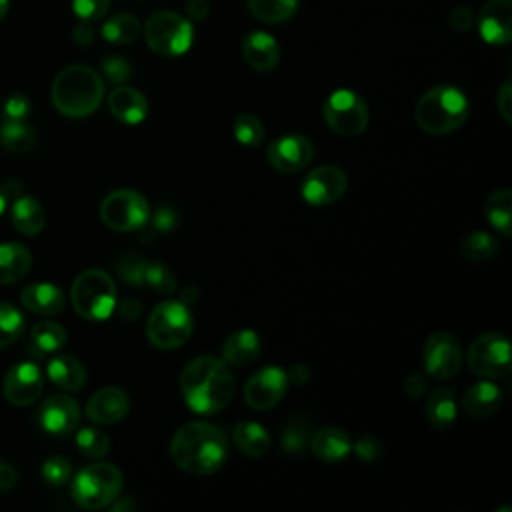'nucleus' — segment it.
Returning a JSON list of instances; mask_svg holds the SVG:
<instances>
[{
	"label": "nucleus",
	"mask_w": 512,
	"mask_h": 512,
	"mask_svg": "<svg viewBox=\"0 0 512 512\" xmlns=\"http://www.w3.org/2000/svg\"><path fill=\"white\" fill-rule=\"evenodd\" d=\"M180 390L196 414H216L234 396V376L228 364L216 356H198L180 372Z\"/></svg>",
	"instance_id": "f257e3e1"
},
{
	"label": "nucleus",
	"mask_w": 512,
	"mask_h": 512,
	"mask_svg": "<svg viewBox=\"0 0 512 512\" xmlns=\"http://www.w3.org/2000/svg\"><path fill=\"white\" fill-rule=\"evenodd\" d=\"M228 456V440L222 428L210 422H188L170 440L172 462L198 476L214 474Z\"/></svg>",
	"instance_id": "f03ea898"
},
{
	"label": "nucleus",
	"mask_w": 512,
	"mask_h": 512,
	"mask_svg": "<svg viewBox=\"0 0 512 512\" xmlns=\"http://www.w3.org/2000/svg\"><path fill=\"white\" fill-rule=\"evenodd\" d=\"M50 96L60 114L68 118H84L100 106L104 82L92 68L74 64L58 72Z\"/></svg>",
	"instance_id": "7ed1b4c3"
},
{
	"label": "nucleus",
	"mask_w": 512,
	"mask_h": 512,
	"mask_svg": "<svg viewBox=\"0 0 512 512\" xmlns=\"http://www.w3.org/2000/svg\"><path fill=\"white\" fill-rule=\"evenodd\" d=\"M414 118L416 124L428 134L454 132L468 118V98L456 86H434L416 102Z\"/></svg>",
	"instance_id": "20e7f679"
},
{
	"label": "nucleus",
	"mask_w": 512,
	"mask_h": 512,
	"mask_svg": "<svg viewBox=\"0 0 512 512\" xmlns=\"http://www.w3.org/2000/svg\"><path fill=\"white\" fill-rule=\"evenodd\" d=\"M70 298L74 310L82 318L102 322L116 308V284L108 272L88 268L74 278Z\"/></svg>",
	"instance_id": "39448f33"
},
{
	"label": "nucleus",
	"mask_w": 512,
	"mask_h": 512,
	"mask_svg": "<svg viewBox=\"0 0 512 512\" xmlns=\"http://www.w3.org/2000/svg\"><path fill=\"white\" fill-rule=\"evenodd\" d=\"M122 490V472L110 462L84 466L70 484L72 500L86 510L106 508Z\"/></svg>",
	"instance_id": "423d86ee"
},
{
	"label": "nucleus",
	"mask_w": 512,
	"mask_h": 512,
	"mask_svg": "<svg viewBox=\"0 0 512 512\" xmlns=\"http://www.w3.org/2000/svg\"><path fill=\"white\" fill-rule=\"evenodd\" d=\"M194 330L192 312L180 300H166L152 308L146 320V336L160 350L182 346Z\"/></svg>",
	"instance_id": "0eeeda50"
},
{
	"label": "nucleus",
	"mask_w": 512,
	"mask_h": 512,
	"mask_svg": "<svg viewBox=\"0 0 512 512\" xmlns=\"http://www.w3.org/2000/svg\"><path fill=\"white\" fill-rule=\"evenodd\" d=\"M148 48L160 56H180L194 42V28L188 18L172 10H158L144 24Z\"/></svg>",
	"instance_id": "6e6552de"
},
{
	"label": "nucleus",
	"mask_w": 512,
	"mask_h": 512,
	"mask_svg": "<svg viewBox=\"0 0 512 512\" xmlns=\"http://www.w3.org/2000/svg\"><path fill=\"white\" fill-rule=\"evenodd\" d=\"M102 222L118 232L140 230L148 224L150 206L148 200L130 188H120L110 192L100 204Z\"/></svg>",
	"instance_id": "1a4fd4ad"
},
{
	"label": "nucleus",
	"mask_w": 512,
	"mask_h": 512,
	"mask_svg": "<svg viewBox=\"0 0 512 512\" xmlns=\"http://www.w3.org/2000/svg\"><path fill=\"white\" fill-rule=\"evenodd\" d=\"M328 128L340 136H358L366 130L370 114L366 102L352 90H334L322 108Z\"/></svg>",
	"instance_id": "9d476101"
},
{
	"label": "nucleus",
	"mask_w": 512,
	"mask_h": 512,
	"mask_svg": "<svg viewBox=\"0 0 512 512\" xmlns=\"http://www.w3.org/2000/svg\"><path fill=\"white\" fill-rule=\"evenodd\" d=\"M468 366L484 378H502L510 374V342L500 332H484L468 348Z\"/></svg>",
	"instance_id": "9b49d317"
},
{
	"label": "nucleus",
	"mask_w": 512,
	"mask_h": 512,
	"mask_svg": "<svg viewBox=\"0 0 512 512\" xmlns=\"http://www.w3.org/2000/svg\"><path fill=\"white\" fill-rule=\"evenodd\" d=\"M462 366V346L452 332H436L424 344V368L434 380L452 378Z\"/></svg>",
	"instance_id": "f8f14e48"
},
{
	"label": "nucleus",
	"mask_w": 512,
	"mask_h": 512,
	"mask_svg": "<svg viewBox=\"0 0 512 512\" xmlns=\"http://www.w3.org/2000/svg\"><path fill=\"white\" fill-rule=\"evenodd\" d=\"M288 388V376L280 366H264L244 384V400L254 410H270Z\"/></svg>",
	"instance_id": "ddd939ff"
},
{
	"label": "nucleus",
	"mask_w": 512,
	"mask_h": 512,
	"mask_svg": "<svg viewBox=\"0 0 512 512\" xmlns=\"http://www.w3.org/2000/svg\"><path fill=\"white\" fill-rule=\"evenodd\" d=\"M348 178L338 166H318L302 182V198L312 206H328L344 196Z\"/></svg>",
	"instance_id": "4468645a"
},
{
	"label": "nucleus",
	"mask_w": 512,
	"mask_h": 512,
	"mask_svg": "<svg viewBox=\"0 0 512 512\" xmlns=\"http://www.w3.org/2000/svg\"><path fill=\"white\" fill-rule=\"evenodd\" d=\"M42 388H44V378L38 364L18 362L6 372L2 394L14 406H28L40 398Z\"/></svg>",
	"instance_id": "2eb2a0df"
},
{
	"label": "nucleus",
	"mask_w": 512,
	"mask_h": 512,
	"mask_svg": "<svg viewBox=\"0 0 512 512\" xmlns=\"http://www.w3.org/2000/svg\"><path fill=\"white\" fill-rule=\"evenodd\" d=\"M266 156L272 168L280 172H298L314 158V146L302 134H286L268 146Z\"/></svg>",
	"instance_id": "dca6fc26"
},
{
	"label": "nucleus",
	"mask_w": 512,
	"mask_h": 512,
	"mask_svg": "<svg viewBox=\"0 0 512 512\" xmlns=\"http://www.w3.org/2000/svg\"><path fill=\"white\" fill-rule=\"evenodd\" d=\"M80 420V408L74 398L66 394H52L38 412V422L48 434L64 436L72 432L78 426Z\"/></svg>",
	"instance_id": "f3484780"
},
{
	"label": "nucleus",
	"mask_w": 512,
	"mask_h": 512,
	"mask_svg": "<svg viewBox=\"0 0 512 512\" xmlns=\"http://www.w3.org/2000/svg\"><path fill=\"white\" fill-rule=\"evenodd\" d=\"M478 32L488 44L512 40V0H488L480 10Z\"/></svg>",
	"instance_id": "a211bd4d"
},
{
	"label": "nucleus",
	"mask_w": 512,
	"mask_h": 512,
	"mask_svg": "<svg viewBox=\"0 0 512 512\" xmlns=\"http://www.w3.org/2000/svg\"><path fill=\"white\" fill-rule=\"evenodd\" d=\"M130 410L128 394L118 386H104L92 394L86 404V414L92 422L114 424L122 420Z\"/></svg>",
	"instance_id": "6ab92c4d"
},
{
	"label": "nucleus",
	"mask_w": 512,
	"mask_h": 512,
	"mask_svg": "<svg viewBox=\"0 0 512 512\" xmlns=\"http://www.w3.org/2000/svg\"><path fill=\"white\" fill-rule=\"evenodd\" d=\"M242 56L250 68L258 72H270L280 62V46L274 36L258 30L244 38Z\"/></svg>",
	"instance_id": "aec40b11"
},
{
	"label": "nucleus",
	"mask_w": 512,
	"mask_h": 512,
	"mask_svg": "<svg viewBox=\"0 0 512 512\" xmlns=\"http://www.w3.org/2000/svg\"><path fill=\"white\" fill-rule=\"evenodd\" d=\"M108 108L116 120L122 124H138L148 114V102L142 92L132 86L118 84L108 94Z\"/></svg>",
	"instance_id": "412c9836"
},
{
	"label": "nucleus",
	"mask_w": 512,
	"mask_h": 512,
	"mask_svg": "<svg viewBox=\"0 0 512 512\" xmlns=\"http://www.w3.org/2000/svg\"><path fill=\"white\" fill-rule=\"evenodd\" d=\"M20 302L26 310L42 316H54L60 314L66 308V296L64 292L50 282H38L28 284L20 292Z\"/></svg>",
	"instance_id": "4be33fe9"
},
{
	"label": "nucleus",
	"mask_w": 512,
	"mask_h": 512,
	"mask_svg": "<svg viewBox=\"0 0 512 512\" xmlns=\"http://www.w3.org/2000/svg\"><path fill=\"white\" fill-rule=\"evenodd\" d=\"M460 404L470 418H490L502 404V390L494 382L482 380L464 390Z\"/></svg>",
	"instance_id": "5701e85b"
},
{
	"label": "nucleus",
	"mask_w": 512,
	"mask_h": 512,
	"mask_svg": "<svg viewBox=\"0 0 512 512\" xmlns=\"http://www.w3.org/2000/svg\"><path fill=\"white\" fill-rule=\"evenodd\" d=\"M310 448L316 458H320L326 464H336L348 456L352 450V440L350 436L336 426H326L320 428L310 436Z\"/></svg>",
	"instance_id": "b1692460"
},
{
	"label": "nucleus",
	"mask_w": 512,
	"mask_h": 512,
	"mask_svg": "<svg viewBox=\"0 0 512 512\" xmlns=\"http://www.w3.org/2000/svg\"><path fill=\"white\" fill-rule=\"evenodd\" d=\"M260 336L250 328L232 332L222 344V360L228 366H248L260 356Z\"/></svg>",
	"instance_id": "393cba45"
},
{
	"label": "nucleus",
	"mask_w": 512,
	"mask_h": 512,
	"mask_svg": "<svg viewBox=\"0 0 512 512\" xmlns=\"http://www.w3.org/2000/svg\"><path fill=\"white\" fill-rule=\"evenodd\" d=\"M10 222L20 234L36 236L38 232H42V228L46 224V214L38 200L22 194L12 202Z\"/></svg>",
	"instance_id": "a878e982"
},
{
	"label": "nucleus",
	"mask_w": 512,
	"mask_h": 512,
	"mask_svg": "<svg viewBox=\"0 0 512 512\" xmlns=\"http://www.w3.org/2000/svg\"><path fill=\"white\" fill-rule=\"evenodd\" d=\"M48 380L68 392L80 390L86 384V370L82 362H78L74 356L68 354H56L46 368Z\"/></svg>",
	"instance_id": "bb28decb"
},
{
	"label": "nucleus",
	"mask_w": 512,
	"mask_h": 512,
	"mask_svg": "<svg viewBox=\"0 0 512 512\" xmlns=\"http://www.w3.org/2000/svg\"><path fill=\"white\" fill-rule=\"evenodd\" d=\"M66 344V330L58 322H38L28 334V352L34 358L56 354Z\"/></svg>",
	"instance_id": "cd10ccee"
},
{
	"label": "nucleus",
	"mask_w": 512,
	"mask_h": 512,
	"mask_svg": "<svg viewBox=\"0 0 512 512\" xmlns=\"http://www.w3.org/2000/svg\"><path fill=\"white\" fill-rule=\"evenodd\" d=\"M32 266L30 250L20 242L0 244V284H14L28 274Z\"/></svg>",
	"instance_id": "c85d7f7f"
},
{
	"label": "nucleus",
	"mask_w": 512,
	"mask_h": 512,
	"mask_svg": "<svg viewBox=\"0 0 512 512\" xmlns=\"http://www.w3.org/2000/svg\"><path fill=\"white\" fill-rule=\"evenodd\" d=\"M456 412H458V408H456L452 388L438 386L436 390H432V394L428 396V402H426V418L430 424H434L440 430L450 428L456 420Z\"/></svg>",
	"instance_id": "c756f323"
},
{
	"label": "nucleus",
	"mask_w": 512,
	"mask_h": 512,
	"mask_svg": "<svg viewBox=\"0 0 512 512\" xmlns=\"http://www.w3.org/2000/svg\"><path fill=\"white\" fill-rule=\"evenodd\" d=\"M484 214L488 222L504 236L512 234V192L508 188L494 190L484 202Z\"/></svg>",
	"instance_id": "7c9ffc66"
},
{
	"label": "nucleus",
	"mask_w": 512,
	"mask_h": 512,
	"mask_svg": "<svg viewBox=\"0 0 512 512\" xmlns=\"http://www.w3.org/2000/svg\"><path fill=\"white\" fill-rule=\"evenodd\" d=\"M234 446L246 456H262L270 448V436L258 422H240L234 426Z\"/></svg>",
	"instance_id": "2f4dec72"
},
{
	"label": "nucleus",
	"mask_w": 512,
	"mask_h": 512,
	"mask_svg": "<svg viewBox=\"0 0 512 512\" xmlns=\"http://www.w3.org/2000/svg\"><path fill=\"white\" fill-rule=\"evenodd\" d=\"M36 144V130L26 120H2L0 146L8 152H28Z\"/></svg>",
	"instance_id": "473e14b6"
},
{
	"label": "nucleus",
	"mask_w": 512,
	"mask_h": 512,
	"mask_svg": "<svg viewBox=\"0 0 512 512\" xmlns=\"http://www.w3.org/2000/svg\"><path fill=\"white\" fill-rule=\"evenodd\" d=\"M140 32V20L128 12H120L102 24V36L112 44H130L140 36Z\"/></svg>",
	"instance_id": "72a5a7b5"
},
{
	"label": "nucleus",
	"mask_w": 512,
	"mask_h": 512,
	"mask_svg": "<svg viewBox=\"0 0 512 512\" xmlns=\"http://www.w3.org/2000/svg\"><path fill=\"white\" fill-rule=\"evenodd\" d=\"M298 8V0H248L250 14L264 24H282Z\"/></svg>",
	"instance_id": "f704fd0d"
},
{
	"label": "nucleus",
	"mask_w": 512,
	"mask_h": 512,
	"mask_svg": "<svg viewBox=\"0 0 512 512\" xmlns=\"http://www.w3.org/2000/svg\"><path fill=\"white\" fill-rule=\"evenodd\" d=\"M312 436V424L306 416H294L286 422V426L280 432V446L288 454H300Z\"/></svg>",
	"instance_id": "c9c22d12"
},
{
	"label": "nucleus",
	"mask_w": 512,
	"mask_h": 512,
	"mask_svg": "<svg viewBox=\"0 0 512 512\" xmlns=\"http://www.w3.org/2000/svg\"><path fill=\"white\" fill-rule=\"evenodd\" d=\"M498 250H500L498 240L488 232H472L460 244L462 256L472 262L492 260L498 254Z\"/></svg>",
	"instance_id": "e433bc0d"
},
{
	"label": "nucleus",
	"mask_w": 512,
	"mask_h": 512,
	"mask_svg": "<svg viewBox=\"0 0 512 512\" xmlns=\"http://www.w3.org/2000/svg\"><path fill=\"white\" fill-rule=\"evenodd\" d=\"M26 328L24 314L10 302H0V350L14 344Z\"/></svg>",
	"instance_id": "4c0bfd02"
},
{
	"label": "nucleus",
	"mask_w": 512,
	"mask_h": 512,
	"mask_svg": "<svg viewBox=\"0 0 512 512\" xmlns=\"http://www.w3.org/2000/svg\"><path fill=\"white\" fill-rule=\"evenodd\" d=\"M76 446L86 458H102L110 448V438L100 428H82L76 432Z\"/></svg>",
	"instance_id": "58836bf2"
},
{
	"label": "nucleus",
	"mask_w": 512,
	"mask_h": 512,
	"mask_svg": "<svg viewBox=\"0 0 512 512\" xmlns=\"http://www.w3.org/2000/svg\"><path fill=\"white\" fill-rule=\"evenodd\" d=\"M144 286L160 294H172L178 288L176 276L164 262H148L144 272Z\"/></svg>",
	"instance_id": "ea45409f"
},
{
	"label": "nucleus",
	"mask_w": 512,
	"mask_h": 512,
	"mask_svg": "<svg viewBox=\"0 0 512 512\" xmlns=\"http://www.w3.org/2000/svg\"><path fill=\"white\" fill-rule=\"evenodd\" d=\"M234 138L244 146H258L264 140V126L254 114H240L232 126Z\"/></svg>",
	"instance_id": "a19ab883"
},
{
	"label": "nucleus",
	"mask_w": 512,
	"mask_h": 512,
	"mask_svg": "<svg viewBox=\"0 0 512 512\" xmlns=\"http://www.w3.org/2000/svg\"><path fill=\"white\" fill-rule=\"evenodd\" d=\"M146 260L138 254H122L118 260H116V272L118 276L132 284V286H144V272H146Z\"/></svg>",
	"instance_id": "79ce46f5"
},
{
	"label": "nucleus",
	"mask_w": 512,
	"mask_h": 512,
	"mask_svg": "<svg viewBox=\"0 0 512 512\" xmlns=\"http://www.w3.org/2000/svg\"><path fill=\"white\" fill-rule=\"evenodd\" d=\"M40 474L42 478L52 484V486H62L70 480L72 476V466L70 462L64 458V456H50L42 462V468H40Z\"/></svg>",
	"instance_id": "37998d69"
},
{
	"label": "nucleus",
	"mask_w": 512,
	"mask_h": 512,
	"mask_svg": "<svg viewBox=\"0 0 512 512\" xmlns=\"http://www.w3.org/2000/svg\"><path fill=\"white\" fill-rule=\"evenodd\" d=\"M100 68H102L104 78L108 82H112V84H124L132 76V64L124 56H120V54L106 56L102 60Z\"/></svg>",
	"instance_id": "c03bdc74"
},
{
	"label": "nucleus",
	"mask_w": 512,
	"mask_h": 512,
	"mask_svg": "<svg viewBox=\"0 0 512 512\" xmlns=\"http://www.w3.org/2000/svg\"><path fill=\"white\" fill-rule=\"evenodd\" d=\"M110 2L112 0H72V8L80 20L94 22L108 12Z\"/></svg>",
	"instance_id": "a18cd8bd"
},
{
	"label": "nucleus",
	"mask_w": 512,
	"mask_h": 512,
	"mask_svg": "<svg viewBox=\"0 0 512 512\" xmlns=\"http://www.w3.org/2000/svg\"><path fill=\"white\" fill-rule=\"evenodd\" d=\"M30 108V100L24 94H12L2 106V120H26Z\"/></svg>",
	"instance_id": "49530a36"
},
{
	"label": "nucleus",
	"mask_w": 512,
	"mask_h": 512,
	"mask_svg": "<svg viewBox=\"0 0 512 512\" xmlns=\"http://www.w3.org/2000/svg\"><path fill=\"white\" fill-rule=\"evenodd\" d=\"M356 456L364 462H376L380 456H382V444L376 436L372 434H366V436H360L354 444H352Z\"/></svg>",
	"instance_id": "de8ad7c7"
},
{
	"label": "nucleus",
	"mask_w": 512,
	"mask_h": 512,
	"mask_svg": "<svg viewBox=\"0 0 512 512\" xmlns=\"http://www.w3.org/2000/svg\"><path fill=\"white\" fill-rule=\"evenodd\" d=\"M448 24L458 32H468L474 26V12L466 4H458L448 12Z\"/></svg>",
	"instance_id": "09e8293b"
},
{
	"label": "nucleus",
	"mask_w": 512,
	"mask_h": 512,
	"mask_svg": "<svg viewBox=\"0 0 512 512\" xmlns=\"http://www.w3.org/2000/svg\"><path fill=\"white\" fill-rule=\"evenodd\" d=\"M178 224V214L174 208L170 206H158L154 216H152V226L154 230H160V232H168L172 230L174 226Z\"/></svg>",
	"instance_id": "8fccbe9b"
},
{
	"label": "nucleus",
	"mask_w": 512,
	"mask_h": 512,
	"mask_svg": "<svg viewBox=\"0 0 512 512\" xmlns=\"http://www.w3.org/2000/svg\"><path fill=\"white\" fill-rule=\"evenodd\" d=\"M496 104H498V110H500L502 118L510 124L512 122V84H510V80H506L500 86L498 96H496Z\"/></svg>",
	"instance_id": "3c124183"
},
{
	"label": "nucleus",
	"mask_w": 512,
	"mask_h": 512,
	"mask_svg": "<svg viewBox=\"0 0 512 512\" xmlns=\"http://www.w3.org/2000/svg\"><path fill=\"white\" fill-rule=\"evenodd\" d=\"M426 388H428V378H426V374H422V372L410 374V376L406 378V382H404V392H406L410 398H420Z\"/></svg>",
	"instance_id": "603ef678"
},
{
	"label": "nucleus",
	"mask_w": 512,
	"mask_h": 512,
	"mask_svg": "<svg viewBox=\"0 0 512 512\" xmlns=\"http://www.w3.org/2000/svg\"><path fill=\"white\" fill-rule=\"evenodd\" d=\"M118 314L124 318V320H138L140 314H142V304L140 300L136 298H124L120 304H118Z\"/></svg>",
	"instance_id": "864d4df0"
},
{
	"label": "nucleus",
	"mask_w": 512,
	"mask_h": 512,
	"mask_svg": "<svg viewBox=\"0 0 512 512\" xmlns=\"http://www.w3.org/2000/svg\"><path fill=\"white\" fill-rule=\"evenodd\" d=\"M72 38L76 40V44L80 46H88L92 40H94V28H92V22L88 20H80L74 30H72Z\"/></svg>",
	"instance_id": "5fc2aeb1"
},
{
	"label": "nucleus",
	"mask_w": 512,
	"mask_h": 512,
	"mask_svg": "<svg viewBox=\"0 0 512 512\" xmlns=\"http://www.w3.org/2000/svg\"><path fill=\"white\" fill-rule=\"evenodd\" d=\"M186 14L190 20H204L210 14V2L208 0H188L186 2Z\"/></svg>",
	"instance_id": "6e6d98bb"
},
{
	"label": "nucleus",
	"mask_w": 512,
	"mask_h": 512,
	"mask_svg": "<svg viewBox=\"0 0 512 512\" xmlns=\"http://www.w3.org/2000/svg\"><path fill=\"white\" fill-rule=\"evenodd\" d=\"M18 482V472L12 464L0 460V492L14 488Z\"/></svg>",
	"instance_id": "4d7b16f0"
},
{
	"label": "nucleus",
	"mask_w": 512,
	"mask_h": 512,
	"mask_svg": "<svg viewBox=\"0 0 512 512\" xmlns=\"http://www.w3.org/2000/svg\"><path fill=\"white\" fill-rule=\"evenodd\" d=\"M288 382L296 384V386H304L308 380H310V370L306 364H294L290 370H288Z\"/></svg>",
	"instance_id": "13d9d810"
},
{
	"label": "nucleus",
	"mask_w": 512,
	"mask_h": 512,
	"mask_svg": "<svg viewBox=\"0 0 512 512\" xmlns=\"http://www.w3.org/2000/svg\"><path fill=\"white\" fill-rule=\"evenodd\" d=\"M196 288H192V286H188V288H184V290H180V294H178V300L182 302V304H186V306H190L194 300H196Z\"/></svg>",
	"instance_id": "bf43d9fd"
},
{
	"label": "nucleus",
	"mask_w": 512,
	"mask_h": 512,
	"mask_svg": "<svg viewBox=\"0 0 512 512\" xmlns=\"http://www.w3.org/2000/svg\"><path fill=\"white\" fill-rule=\"evenodd\" d=\"M6 204H8V188H4V186L0 184V216H2L4 210H6Z\"/></svg>",
	"instance_id": "052dcab7"
},
{
	"label": "nucleus",
	"mask_w": 512,
	"mask_h": 512,
	"mask_svg": "<svg viewBox=\"0 0 512 512\" xmlns=\"http://www.w3.org/2000/svg\"><path fill=\"white\" fill-rule=\"evenodd\" d=\"M8 8H10V0H0V20L8 14Z\"/></svg>",
	"instance_id": "680f3d73"
}]
</instances>
